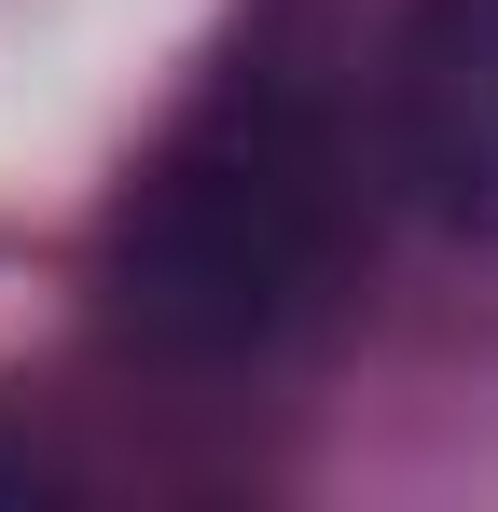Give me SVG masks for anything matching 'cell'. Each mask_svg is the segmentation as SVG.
<instances>
[{"label": "cell", "instance_id": "cell-1", "mask_svg": "<svg viewBox=\"0 0 498 512\" xmlns=\"http://www.w3.org/2000/svg\"><path fill=\"white\" fill-rule=\"evenodd\" d=\"M319 277H332V139L291 97L222 111L125 222V319L194 360L277 346L319 305Z\"/></svg>", "mask_w": 498, "mask_h": 512}, {"label": "cell", "instance_id": "cell-2", "mask_svg": "<svg viewBox=\"0 0 498 512\" xmlns=\"http://www.w3.org/2000/svg\"><path fill=\"white\" fill-rule=\"evenodd\" d=\"M415 167L498 236V0H443L415 42Z\"/></svg>", "mask_w": 498, "mask_h": 512}]
</instances>
